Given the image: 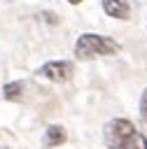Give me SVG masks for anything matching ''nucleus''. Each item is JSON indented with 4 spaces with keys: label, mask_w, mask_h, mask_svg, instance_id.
<instances>
[{
    "label": "nucleus",
    "mask_w": 147,
    "mask_h": 149,
    "mask_svg": "<svg viewBox=\"0 0 147 149\" xmlns=\"http://www.w3.org/2000/svg\"><path fill=\"white\" fill-rule=\"evenodd\" d=\"M119 42H114L112 37H103L98 33H84L77 37L75 42V56L79 61H93L98 56H114L119 54Z\"/></svg>",
    "instance_id": "1"
},
{
    "label": "nucleus",
    "mask_w": 147,
    "mask_h": 149,
    "mask_svg": "<svg viewBox=\"0 0 147 149\" xmlns=\"http://www.w3.org/2000/svg\"><path fill=\"white\" fill-rule=\"evenodd\" d=\"M68 2H70V5H79L82 0H68Z\"/></svg>",
    "instance_id": "9"
},
{
    "label": "nucleus",
    "mask_w": 147,
    "mask_h": 149,
    "mask_svg": "<svg viewBox=\"0 0 147 149\" xmlns=\"http://www.w3.org/2000/svg\"><path fill=\"white\" fill-rule=\"evenodd\" d=\"M124 149H147V137H145L142 133H138V130H135V135L124 144Z\"/></svg>",
    "instance_id": "7"
},
{
    "label": "nucleus",
    "mask_w": 147,
    "mask_h": 149,
    "mask_svg": "<svg viewBox=\"0 0 147 149\" xmlns=\"http://www.w3.org/2000/svg\"><path fill=\"white\" fill-rule=\"evenodd\" d=\"M135 135V126L128 119H112L105 123V147L107 149H124V144Z\"/></svg>",
    "instance_id": "2"
},
{
    "label": "nucleus",
    "mask_w": 147,
    "mask_h": 149,
    "mask_svg": "<svg viewBox=\"0 0 147 149\" xmlns=\"http://www.w3.org/2000/svg\"><path fill=\"white\" fill-rule=\"evenodd\" d=\"M140 116L142 121H147V88L142 91V98H140Z\"/></svg>",
    "instance_id": "8"
},
{
    "label": "nucleus",
    "mask_w": 147,
    "mask_h": 149,
    "mask_svg": "<svg viewBox=\"0 0 147 149\" xmlns=\"http://www.w3.org/2000/svg\"><path fill=\"white\" fill-rule=\"evenodd\" d=\"M72 72H75V65L70 61H49L42 68H37V74L40 77H44L49 81H56V84L68 81L72 77Z\"/></svg>",
    "instance_id": "3"
},
{
    "label": "nucleus",
    "mask_w": 147,
    "mask_h": 149,
    "mask_svg": "<svg viewBox=\"0 0 147 149\" xmlns=\"http://www.w3.org/2000/svg\"><path fill=\"white\" fill-rule=\"evenodd\" d=\"M23 91V81H12V84H5L2 86V95L7 100H21V93Z\"/></svg>",
    "instance_id": "6"
},
{
    "label": "nucleus",
    "mask_w": 147,
    "mask_h": 149,
    "mask_svg": "<svg viewBox=\"0 0 147 149\" xmlns=\"http://www.w3.org/2000/svg\"><path fill=\"white\" fill-rule=\"evenodd\" d=\"M103 9L112 19H128L131 16V5L128 0H103Z\"/></svg>",
    "instance_id": "4"
},
{
    "label": "nucleus",
    "mask_w": 147,
    "mask_h": 149,
    "mask_svg": "<svg viewBox=\"0 0 147 149\" xmlns=\"http://www.w3.org/2000/svg\"><path fill=\"white\" fill-rule=\"evenodd\" d=\"M65 140H68V135H65L63 126H58V123L49 126L47 133H44V147H58V144H63Z\"/></svg>",
    "instance_id": "5"
}]
</instances>
